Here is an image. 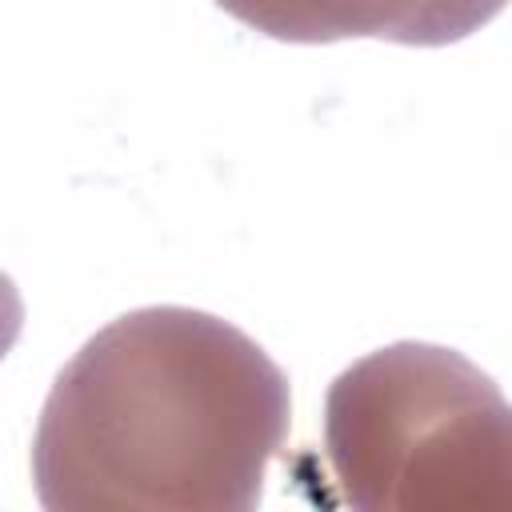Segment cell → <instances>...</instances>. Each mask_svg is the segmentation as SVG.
<instances>
[{
  "label": "cell",
  "mask_w": 512,
  "mask_h": 512,
  "mask_svg": "<svg viewBox=\"0 0 512 512\" xmlns=\"http://www.w3.org/2000/svg\"><path fill=\"white\" fill-rule=\"evenodd\" d=\"M324 460L360 512H508V400L468 356L400 340L344 368L324 400Z\"/></svg>",
  "instance_id": "2"
},
{
  "label": "cell",
  "mask_w": 512,
  "mask_h": 512,
  "mask_svg": "<svg viewBox=\"0 0 512 512\" xmlns=\"http://www.w3.org/2000/svg\"><path fill=\"white\" fill-rule=\"evenodd\" d=\"M228 16L288 44L392 40L440 48L480 32L504 0H216Z\"/></svg>",
  "instance_id": "3"
},
{
  "label": "cell",
  "mask_w": 512,
  "mask_h": 512,
  "mask_svg": "<svg viewBox=\"0 0 512 512\" xmlns=\"http://www.w3.org/2000/svg\"><path fill=\"white\" fill-rule=\"evenodd\" d=\"M288 376L236 324L156 304L100 328L56 376L32 436L48 512H252L288 436Z\"/></svg>",
  "instance_id": "1"
},
{
  "label": "cell",
  "mask_w": 512,
  "mask_h": 512,
  "mask_svg": "<svg viewBox=\"0 0 512 512\" xmlns=\"http://www.w3.org/2000/svg\"><path fill=\"white\" fill-rule=\"evenodd\" d=\"M20 328H24V300H20L16 284H12V276L0 272V360L12 352Z\"/></svg>",
  "instance_id": "4"
}]
</instances>
